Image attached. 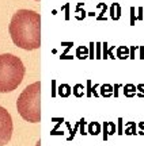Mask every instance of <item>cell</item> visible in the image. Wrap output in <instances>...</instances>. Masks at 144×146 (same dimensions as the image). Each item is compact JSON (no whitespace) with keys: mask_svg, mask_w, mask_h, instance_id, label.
<instances>
[{"mask_svg":"<svg viewBox=\"0 0 144 146\" xmlns=\"http://www.w3.org/2000/svg\"><path fill=\"white\" fill-rule=\"evenodd\" d=\"M37 146H40V142H38V145H37Z\"/></svg>","mask_w":144,"mask_h":146,"instance_id":"obj_5","label":"cell"},{"mask_svg":"<svg viewBox=\"0 0 144 146\" xmlns=\"http://www.w3.org/2000/svg\"><path fill=\"white\" fill-rule=\"evenodd\" d=\"M25 65L14 54H0V94L12 92L23 81Z\"/></svg>","mask_w":144,"mask_h":146,"instance_id":"obj_2","label":"cell"},{"mask_svg":"<svg viewBox=\"0 0 144 146\" xmlns=\"http://www.w3.org/2000/svg\"><path fill=\"white\" fill-rule=\"evenodd\" d=\"M18 112L26 122L38 123L41 120V84L40 81L27 85L16 100Z\"/></svg>","mask_w":144,"mask_h":146,"instance_id":"obj_3","label":"cell"},{"mask_svg":"<svg viewBox=\"0 0 144 146\" xmlns=\"http://www.w3.org/2000/svg\"><path fill=\"white\" fill-rule=\"evenodd\" d=\"M12 137V118L10 112L0 106V146L7 145Z\"/></svg>","mask_w":144,"mask_h":146,"instance_id":"obj_4","label":"cell"},{"mask_svg":"<svg viewBox=\"0 0 144 146\" xmlns=\"http://www.w3.org/2000/svg\"><path fill=\"white\" fill-rule=\"evenodd\" d=\"M10 35L18 47L35 50L41 46V16L31 10H18L10 23Z\"/></svg>","mask_w":144,"mask_h":146,"instance_id":"obj_1","label":"cell"}]
</instances>
